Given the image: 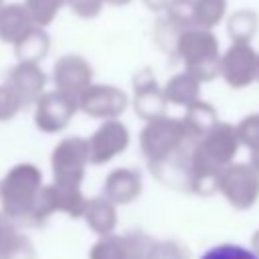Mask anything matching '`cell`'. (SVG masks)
<instances>
[{
  "label": "cell",
  "instance_id": "6da1fadb",
  "mask_svg": "<svg viewBox=\"0 0 259 259\" xmlns=\"http://www.w3.org/2000/svg\"><path fill=\"white\" fill-rule=\"evenodd\" d=\"M176 51L184 57L186 65L200 75H210L219 67V40L212 28L188 26L180 32Z\"/></svg>",
  "mask_w": 259,
  "mask_h": 259
},
{
  "label": "cell",
  "instance_id": "7a4b0ae2",
  "mask_svg": "<svg viewBox=\"0 0 259 259\" xmlns=\"http://www.w3.org/2000/svg\"><path fill=\"white\" fill-rule=\"evenodd\" d=\"M257 61L259 57L255 55L249 40H233L221 59V65L231 83H247L257 73Z\"/></svg>",
  "mask_w": 259,
  "mask_h": 259
},
{
  "label": "cell",
  "instance_id": "3957f363",
  "mask_svg": "<svg viewBox=\"0 0 259 259\" xmlns=\"http://www.w3.org/2000/svg\"><path fill=\"white\" fill-rule=\"evenodd\" d=\"M34 26L26 6L22 2H4L0 8V40L18 42Z\"/></svg>",
  "mask_w": 259,
  "mask_h": 259
},
{
  "label": "cell",
  "instance_id": "277c9868",
  "mask_svg": "<svg viewBox=\"0 0 259 259\" xmlns=\"http://www.w3.org/2000/svg\"><path fill=\"white\" fill-rule=\"evenodd\" d=\"M227 32L233 40H251L259 26V14L251 8H239L227 14Z\"/></svg>",
  "mask_w": 259,
  "mask_h": 259
},
{
  "label": "cell",
  "instance_id": "5b68a950",
  "mask_svg": "<svg viewBox=\"0 0 259 259\" xmlns=\"http://www.w3.org/2000/svg\"><path fill=\"white\" fill-rule=\"evenodd\" d=\"M194 26L214 28L229 14V0H192Z\"/></svg>",
  "mask_w": 259,
  "mask_h": 259
},
{
  "label": "cell",
  "instance_id": "8992f818",
  "mask_svg": "<svg viewBox=\"0 0 259 259\" xmlns=\"http://www.w3.org/2000/svg\"><path fill=\"white\" fill-rule=\"evenodd\" d=\"M14 47H16V53L26 63H32V61L40 59L47 53V49H49V34L45 32V26L34 24L18 42H14Z\"/></svg>",
  "mask_w": 259,
  "mask_h": 259
},
{
  "label": "cell",
  "instance_id": "52a82bcc",
  "mask_svg": "<svg viewBox=\"0 0 259 259\" xmlns=\"http://www.w3.org/2000/svg\"><path fill=\"white\" fill-rule=\"evenodd\" d=\"M87 77H89V67L79 57H71L69 55V57H63L57 63V79L67 87L83 85L87 81Z\"/></svg>",
  "mask_w": 259,
  "mask_h": 259
},
{
  "label": "cell",
  "instance_id": "ba28073f",
  "mask_svg": "<svg viewBox=\"0 0 259 259\" xmlns=\"http://www.w3.org/2000/svg\"><path fill=\"white\" fill-rule=\"evenodd\" d=\"M22 4L26 6L32 22L38 26L51 24L65 8V0H24Z\"/></svg>",
  "mask_w": 259,
  "mask_h": 259
},
{
  "label": "cell",
  "instance_id": "9c48e42d",
  "mask_svg": "<svg viewBox=\"0 0 259 259\" xmlns=\"http://www.w3.org/2000/svg\"><path fill=\"white\" fill-rule=\"evenodd\" d=\"M65 6H69V10L79 18H95L103 10L105 2L103 0H65Z\"/></svg>",
  "mask_w": 259,
  "mask_h": 259
},
{
  "label": "cell",
  "instance_id": "30bf717a",
  "mask_svg": "<svg viewBox=\"0 0 259 259\" xmlns=\"http://www.w3.org/2000/svg\"><path fill=\"white\" fill-rule=\"evenodd\" d=\"M202 259H257L251 251L235 245H221L202 255Z\"/></svg>",
  "mask_w": 259,
  "mask_h": 259
},
{
  "label": "cell",
  "instance_id": "8fae6325",
  "mask_svg": "<svg viewBox=\"0 0 259 259\" xmlns=\"http://www.w3.org/2000/svg\"><path fill=\"white\" fill-rule=\"evenodd\" d=\"M144 2V6L148 8V10H152V12H156V14H160L164 8H166V4H168V0H142Z\"/></svg>",
  "mask_w": 259,
  "mask_h": 259
},
{
  "label": "cell",
  "instance_id": "7c38bea8",
  "mask_svg": "<svg viewBox=\"0 0 259 259\" xmlns=\"http://www.w3.org/2000/svg\"><path fill=\"white\" fill-rule=\"evenodd\" d=\"M105 4H109V6H125V4H130L132 0H103Z\"/></svg>",
  "mask_w": 259,
  "mask_h": 259
},
{
  "label": "cell",
  "instance_id": "4fadbf2b",
  "mask_svg": "<svg viewBox=\"0 0 259 259\" xmlns=\"http://www.w3.org/2000/svg\"><path fill=\"white\" fill-rule=\"evenodd\" d=\"M257 71H259V61H257Z\"/></svg>",
  "mask_w": 259,
  "mask_h": 259
},
{
  "label": "cell",
  "instance_id": "5bb4252c",
  "mask_svg": "<svg viewBox=\"0 0 259 259\" xmlns=\"http://www.w3.org/2000/svg\"><path fill=\"white\" fill-rule=\"evenodd\" d=\"M0 2H4V0H0Z\"/></svg>",
  "mask_w": 259,
  "mask_h": 259
}]
</instances>
